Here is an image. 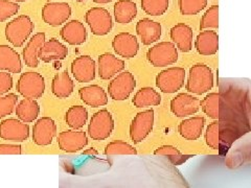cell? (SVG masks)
Returning <instances> with one entry per match:
<instances>
[{
    "label": "cell",
    "mask_w": 251,
    "mask_h": 188,
    "mask_svg": "<svg viewBox=\"0 0 251 188\" xmlns=\"http://www.w3.org/2000/svg\"><path fill=\"white\" fill-rule=\"evenodd\" d=\"M75 89V84L69 76L67 70H64L53 76L51 82V92L58 98H67L72 95Z\"/></svg>",
    "instance_id": "obj_27"
},
{
    "label": "cell",
    "mask_w": 251,
    "mask_h": 188,
    "mask_svg": "<svg viewBox=\"0 0 251 188\" xmlns=\"http://www.w3.org/2000/svg\"><path fill=\"white\" fill-rule=\"evenodd\" d=\"M67 47L57 39L51 38L50 40L44 42L41 48L39 49L38 58L44 63H50L51 61L64 60L67 57Z\"/></svg>",
    "instance_id": "obj_20"
},
{
    "label": "cell",
    "mask_w": 251,
    "mask_h": 188,
    "mask_svg": "<svg viewBox=\"0 0 251 188\" xmlns=\"http://www.w3.org/2000/svg\"><path fill=\"white\" fill-rule=\"evenodd\" d=\"M170 37L177 47V49L182 52H188L193 48L194 33L191 26L185 23H178L170 30Z\"/></svg>",
    "instance_id": "obj_18"
},
{
    "label": "cell",
    "mask_w": 251,
    "mask_h": 188,
    "mask_svg": "<svg viewBox=\"0 0 251 188\" xmlns=\"http://www.w3.org/2000/svg\"><path fill=\"white\" fill-rule=\"evenodd\" d=\"M78 95L85 105L92 108L103 107L108 104L106 91L99 85H91L78 90Z\"/></svg>",
    "instance_id": "obj_23"
},
{
    "label": "cell",
    "mask_w": 251,
    "mask_h": 188,
    "mask_svg": "<svg viewBox=\"0 0 251 188\" xmlns=\"http://www.w3.org/2000/svg\"><path fill=\"white\" fill-rule=\"evenodd\" d=\"M185 70L182 67H171L162 70L156 76V86L163 93H176L183 87Z\"/></svg>",
    "instance_id": "obj_6"
},
{
    "label": "cell",
    "mask_w": 251,
    "mask_h": 188,
    "mask_svg": "<svg viewBox=\"0 0 251 188\" xmlns=\"http://www.w3.org/2000/svg\"><path fill=\"white\" fill-rule=\"evenodd\" d=\"M17 101L18 96L15 93H9L4 96L0 95V119L14 112Z\"/></svg>",
    "instance_id": "obj_37"
},
{
    "label": "cell",
    "mask_w": 251,
    "mask_h": 188,
    "mask_svg": "<svg viewBox=\"0 0 251 188\" xmlns=\"http://www.w3.org/2000/svg\"><path fill=\"white\" fill-rule=\"evenodd\" d=\"M49 1H61V0H49Z\"/></svg>",
    "instance_id": "obj_46"
},
{
    "label": "cell",
    "mask_w": 251,
    "mask_h": 188,
    "mask_svg": "<svg viewBox=\"0 0 251 188\" xmlns=\"http://www.w3.org/2000/svg\"><path fill=\"white\" fill-rule=\"evenodd\" d=\"M45 42V34L38 33L30 38V40L23 48L22 57L25 65L30 68H36L39 65L38 52Z\"/></svg>",
    "instance_id": "obj_26"
},
{
    "label": "cell",
    "mask_w": 251,
    "mask_h": 188,
    "mask_svg": "<svg viewBox=\"0 0 251 188\" xmlns=\"http://www.w3.org/2000/svg\"><path fill=\"white\" fill-rule=\"evenodd\" d=\"M13 88V77L11 72L0 71V95L9 92Z\"/></svg>",
    "instance_id": "obj_41"
},
{
    "label": "cell",
    "mask_w": 251,
    "mask_h": 188,
    "mask_svg": "<svg viewBox=\"0 0 251 188\" xmlns=\"http://www.w3.org/2000/svg\"><path fill=\"white\" fill-rule=\"evenodd\" d=\"M219 27V6L213 5L204 13L200 21V29L204 30L207 28H218Z\"/></svg>",
    "instance_id": "obj_36"
},
{
    "label": "cell",
    "mask_w": 251,
    "mask_h": 188,
    "mask_svg": "<svg viewBox=\"0 0 251 188\" xmlns=\"http://www.w3.org/2000/svg\"><path fill=\"white\" fill-rule=\"evenodd\" d=\"M83 155H89V156H98L99 155V152L96 150V148H88V150H86L84 152H82Z\"/></svg>",
    "instance_id": "obj_43"
},
{
    "label": "cell",
    "mask_w": 251,
    "mask_h": 188,
    "mask_svg": "<svg viewBox=\"0 0 251 188\" xmlns=\"http://www.w3.org/2000/svg\"><path fill=\"white\" fill-rule=\"evenodd\" d=\"M15 112L18 119L25 123H30L38 118L39 114H40V106L36 99L25 97V99H22L16 107Z\"/></svg>",
    "instance_id": "obj_29"
},
{
    "label": "cell",
    "mask_w": 251,
    "mask_h": 188,
    "mask_svg": "<svg viewBox=\"0 0 251 188\" xmlns=\"http://www.w3.org/2000/svg\"><path fill=\"white\" fill-rule=\"evenodd\" d=\"M219 101L220 95L219 93H208L207 95L200 100V107L202 111L208 117L213 119L219 118Z\"/></svg>",
    "instance_id": "obj_32"
},
{
    "label": "cell",
    "mask_w": 251,
    "mask_h": 188,
    "mask_svg": "<svg viewBox=\"0 0 251 188\" xmlns=\"http://www.w3.org/2000/svg\"><path fill=\"white\" fill-rule=\"evenodd\" d=\"M136 33L144 45H151L160 39L161 25L154 20L144 18L137 22Z\"/></svg>",
    "instance_id": "obj_21"
},
{
    "label": "cell",
    "mask_w": 251,
    "mask_h": 188,
    "mask_svg": "<svg viewBox=\"0 0 251 188\" xmlns=\"http://www.w3.org/2000/svg\"><path fill=\"white\" fill-rule=\"evenodd\" d=\"M58 144L62 151L76 153L88 144V138L83 131L67 130L61 132L58 136Z\"/></svg>",
    "instance_id": "obj_14"
},
{
    "label": "cell",
    "mask_w": 251,
    "mask_h": 188,
    "mask_svg": "<svg viewBox=\"0 0 251 188\" xmlns=\"http://www.w3.org/2000/svg\"><path fill=\"white\" fill-rule=\"evenodd\" d=\"M22 147L19 144H0V155H20Z\"/></svg>",
    "instance_id": "obj_42"
},
{
    "label": "cell",
    "mask_w": 251,
    "mask_h": 188,
    "mask_svg": "<svg viewBox=\"0 0 251 188\" xmlns=\"http://www.w3.org/2000/svg\"><path fill=\"white\" fill-rule=\"evenodd\" d=\"M195 48L201 56H213L219 49V36L214 30H202L195 40Z\"/></svg>",
    "instance_id": "obj_22"
},
{
    "label": "cell",
    "mask_w": 251,
    "mask_h": 188,
    "mask_svg": "<svg viewBox=\"0 0 251 188\" xmlns=\"http://www.w3.org/2000/svg\"><path fill=\"white\" fill-rule=\"evenodd\" d=\"M112 47L120 57L131 59L134 58L139 49L137 38L129 33H121L116 35L112 41Z\"/></svg>",
    "instance_id": "obj_16"
},
{
    "label": "cell",
    "mask_w": 251,
    "mask_h": 188,
    "mask_svg": "<svg viewBox=\"0 0 251 188\" xmlns=\"http://www.w3.org/2000/svg\"><path fill=\"white\" fill-rule=\"evenodd\" d=\"M93 2H96V3H100V4H105V3H109V2H111L112 0H92Z\"/></svg>",
    "instance_id": "obj_44"
},
{
    "label": "cell",
    "mask_w": 251,
    "mask_h": 188,
    "mask_svg": "<svg viewBox=\"0 0 251 188\" xmlns=\"http://www.w3.org/2000/svg\"><path fill=\"white\" fill-rule=\"evenodd\" d=\"M141 9L151 16H161L169 9V0H141Z\"/></svg>",
    "instance_id": "obj_33"
},
{
    "label": "cell",
    "mask_w": 251,
    "mask_h": 188,
    "mask_svg": "<svg viewBox=\"0 0 251 188\" xmlns=\"http://www.w3.org/2000/svg\"><path fill=\"white\" fill-rule=\"evenodd\" d=\"M154 127V110H146L139 112L130 125V137L134 143L145 140Z\"/></svg>",
    "instance_id": "obj_9"
},
{
    "label": "cell",
    "mask_w": 251,
    "mask_h": 188,
    "mask_svg": "<svg viewBox=\"0 0 251 188\" xmlns=\"http://www.w3.org/2000/svg\"><path fill=\"white\" fill-rule=\"evenodd\" d=\"M154 154L159 155V156H169L174 162H175V159L181 157V153H180V151L177 147L173 146V145H162L158 148H156Z\"/></svg>",
    "instance_id": "obj_40"
},
{
    "label": "cell",
    "mask_w": 251,
    "mask_h": 188,
    "mask_svg": "<svg viewBox=\"0 0 251 188\" xmlns=\"http://www.w3.org/2000/svg\"><path fill=\"white\" fill-rule=\"evenodd\" d=\"M136 87L135 77L131 72L125 71L120 73L109 83L108 93L113 100H125L129 98L131 93Z\"/></svg>",
    "instance_id": "obj_8"
},
{
    "label": "cell",
    "mask_w": 251,
    "mask_h": 188,
    "mask_svg": "<svg viewBox=\"0 0 251 188\" xmlns=\"http://www.w3.org/2000/svg\"><path fill=\"white\" fill-rule=\"evenodd\" d=\"M70 16H72V7L66 2L49 1L42 9L43 21L52 27L64 24Z\"/></svg>",
    "instance_id": "obj_10"
},
{
    "label": "cell",
    "mask_w": 251,
    "mask_h": 188,
    "mask_svg": "<svg viewBox=\"0 0 251 188\" xmlns=\"http://www.w3.org/2000/svg\"><path fill=\"white\" fill-rule=\"evenodd\" d=\"M219 122L214 121L209 123L205 132L206 144L214 150L219 148Z\"/></svg>",
    "instance_id": "obj_39"
},
{
    "label": "cell",
    "mask_w": 251,
    "mask_h": 188,
    "mask_svg": "<svg viewBox=\"0 0 251 188\" xmlns=\"http://www.w3.org/2000/svg\"><path fill=\"white\" fill-rule=\"evenodd\" d=\"M88 111L82 106L70 107L65 114V121L74 130H80L87 123Z\"/></svg>",
    "instance_id": "obj_31"
},
{
    "label": "cell",
    "mask_w": 251,
    "mask_h": 188,
    "mask_svg": "<svg viewBox=\"0 0 251 188\" xmlns=\"http://www.w3.org/2000/svg\"><path fill=\"white\" fill-rule=\"evenodd\" d=\"M85 21L96 36H105L111 31L113 20L109 11L104 7H92L85 15Z\"/></svg>",
    "instance_id": "obj_7"
},
{
    "label": "cell",
    "mask_w": 251,
    "mask_h": 188,
    "mask_svg": "<svg viewBox=\"0 0 251 188\" xmlns=\"http://www.w3.org/2000/svg\"><path fill=\"white\" fill-rule=\"evenodd\" d=\"M60 36L62 40L69 45H81L86 42L87 30H86V27L82 22L78 20H72L62 27Z\"/></svg>",
    "instance_id": "obj_19"
},
{
    "label": "cell",
    "mask_w": 251,
    "mask_h": 188,
    "mask_svg": "<svg viewBox=\"0 0 251 188\" xmlns=\"http://www.w3.org/2000/svg\"><path fill=\"white\" fill-rule=\"evenodd\" d=\"M35 24L26 15H20L5 26V38L13 46L22 47L34 31Z\"/></svg>",
    "instance_id": "obj_2"
},
{
    "label": "cell",
    "mask_w": 251,
    "mask_h": 188,
    "mask_svg": "<svg viewBox=\"0 0 251 188\" xmlns=\"http://www.w3.org/2000/svg\"><path fill=\"white\" fill-rule=\"evenodd\" d=\"M200 110V99L188 93H179L171 100V111L177 117H188Z\"/></svg>",
    "instance_id": "obj_13"
},
{
    "label": "cell",
    "mask_w": 251,
    "mask_h": 188,
    "mask_svg": "<svg viewBox=\"0 0 251 188\" xmlns=\"http://www.w3.org/2000/svg\"><path fill=\"white\" fill-rule=\"evenodd\" d=\"M5 70L11 73H20L22 63L20 54L9 45H0V71Z\"/></svg>",
    "instance_id": "obj_24"
},
{
    "label": "cell",
    "mask_w": 251,
    "mask_h": 188,
    "mask_svg": "<svg viewBox=\"0 0 251 188\" xmlns=\"http://www.w3.org/2000/svg\"><path fill=\"white\" fill-rule=\"evenodd\" d=\"M19 10L20 6L17 2L10 1V0H0V23L17 15Z\"/></svg>",
    "instance_id": "obj_38"
},
{
    "label": "cell",
    "mask_w": 251,
    "mask_h": 188,
    "mask_svg": "<svg viewBox=\"0 0 251 188\" xmlns=\"http://www.w3.org/2000/svg\"><path fill=\"white\" fill-rule=\"evenodd\" d=\"M147 59L154 67H167L178 60V49L173 42H159L147 52Z\"/></svg>",
    "instance_id": "obj_4"
},
{
    "label": "cell",
    "mask_w": 251,
    "mask_h": 188,
    "mask_svg": "<svg viewBox=\"0 0 251 188\" xmlns=\"http://www.w3.org/2000/svg\"><path fill=\"white\" fill-rule=\"evenodd\" d=\"M12 1H15V2H25V1H27V0H12Z\"/></svg>",
    "instance_id": "obj_45"
},
{
    "label": "cell",
    "mask_w": 251,
    "mask_h": 188,
    "mask_svg": "<svg viewBox=\"0 0 251 188\" xmlns=\"http://www.w3.org/2000/svg\"><path fill=\"white\" fill-rule=\"evenodd\" d=\"M180 13L184 16L197 15L207 6V0H179Z\"/></svg>",
    "instance_id": "obj_34"
},
{
    "label": "cell",
    "mask_w": 251,
    "mask_h": 188,
    "mask_svg": "<svg viewBox=\"0 0 251 188\" xmlns=\"http://www.w3.org/2000/svg\"><path fill=\"white\" fill-rule=\"evenodd\" d=\"M205 118L201 116H195L184 119L179 123L178 132L186 140H197L201 137L205 125Z\"/></svg>",
    "instance_id": "obj_25"
},
{
    "label": "cell",
    "mask_w": 251,
    "mask_h": 188,
    "mask_svg": "<svg viewBox=\"0 0 251 188\" xmlns=\"http://www.w3.org/2000/svg\"><path fill=\"white\" fill-rule=\"evenodd\" d=\"M29 137V125L15 118L0 122V138L12 142H23Z\"/></svg>",
    "instance_id": "obj_11"
},
{
    "label": "cell",
    "mask_w": 251,
    "mask_h": 188,
    "mask_svg": "<svg viewBox=\"0 0 251 188\" xmlns=\"http://www.w3.org/2000/svg\"><path fill=\"white\" fill-rule=\"evenodd\" d=\"M213 87L214 73L210 67L204 64H196L191 67L185 85L188 92L201 95V94L209 92Z\"/></svg>",
    "instance_id": "obj_1"
},
{
    "label": "cell",
    "mask_w": 251,
    "mask_h": 188,
    "mask_svg": "<svg viewBox=\"0 0 251 188\" xmlns=\"http://www.w3.org/2000/svg\"><path fill=\"white\" fill-rule=\"evenodd\" d=\"M125 69V62L112 53L100 54L98 60V73L101 80H110Z\"/></svg>",
    "instance_id": "obj_17"
},
{
    "label": "cell",
    "mask_w": 251,
    "mask_h": 188,
    "mask_svg": "<svg viewBox=\"0 0 251 188\" xmlns=\"http://www.w3.org/2000/svg\"><path fill=\"white\" fill-rule=\"evenodd\" d=\"M114 19L121 24H128L137 16V5L132 0H119L114 4Z\"/></svg>",
    "instance_id": "obj_28"
},
{
    "label": "cell",
    "mask_w": 251,
    "mask_h": 188,
    "mask_svg": "<svg viewBox=\"0 0 251 188\" xmlns=\"http://www.w3.org/2000/svg\"><path fill=\"white\" fill-rule=\"evenodd\" d=\"M105 155H137V150L122 140H115L106 145Z\"/></svg>",
    "instance_id": "obj_35"
},
{
    "label": "cell",
    "mask_w": 251,
    "mask_h": 188,
    "mask_svg": "<svg viewBox=\"0 0 251 188\" xmlns=\"http://www.w3.org/2000/svg\"><path fill=\"white\" fill-rule=\"evenodd\" d=\"M132 103L136 108L155 107L161 103L160 94L151 87H144L136 92L132 99Z\"/></svg>",
    "instance_id": "obj_30"
},
{
    "label": "cell",
    "mask_w": 251,
    "mask_h": 188,
    "mask_svg": "<svg viewBox=\"0 0 251 188\" xmlns=\"http://www.w3.org/2000/svg\"><path fill=\"white\" fill-rule=\"evenodd\" d=\"M72 73L78 83H89L96 78L97 64L89 56L76 58L72 64Z\"/></svg>",
    "instance_id": "obj_15"
},
{
    "label": "cell",
    "mask_w": 251,
    "mask_h": 188,
    "mask_svg": "<svg viewBox=\"0 0 251 188\" xmlns=\"http://www.w3.org/2000/svg\"><path fill=\"white\" fill-rule=\"evenodd\" d=\"M16 90L25 98H40L45 91L44 77L33 71L22 73L16 85Z\"/></svg>",
    "instance_id": "obj_3"
},
{
    "label": "cell",
    "mask_w": 251,
    "mask_h": 188,
    "mask_svg": "<svg viewBox=\"0 0 251 188\" xmlns=\"http://www.w3.org/2000/svg\"><path fill=\"white\" fill-rule=\"evenodd\" d=\"M57 136V125L50 117L39 118L33 127V141L37 145L46 146L52 143Z\"/></svg>",
    "instance_id": "obj_12"
},
{
    "label": "cell",
    "mask_w": 251,
    "mask_h": 188,
    "mask_svg": "<svg viewBox=\"0 0 251 188\" xmlns=\"http://www.w3.org/2000/svg\"><path fill=\"white\" fill-rule=\"evenodd\" d=\"M114 130L113 117L108 110L103 109L96 112L88 124V135L93 140H105L109 138Z\"/></svg>",
    "instance_id": "obj_5"
}]
</instances>
